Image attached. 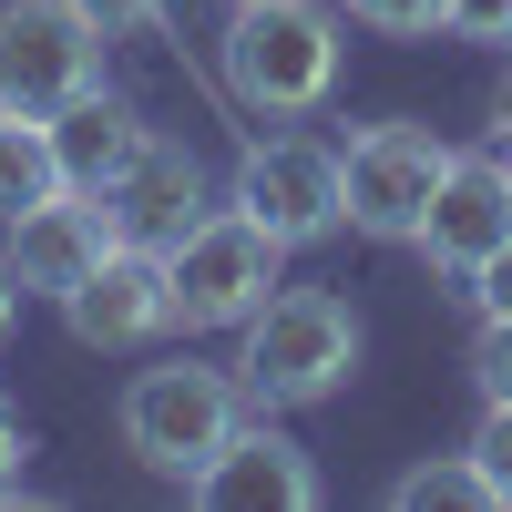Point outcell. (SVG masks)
Masks as SVG:
<instances>
[{
    "label": "cell",
    "mask_w": 512,
    "mask_h": 512,
    "mask_svg": "<svg viewBox=\"0 0 512 512\" xmlns=\"http://www.w3.org/2000/svg\"><path fill=\"white\" fill-rule=\"evenodd\" d=\"M82 93H103V21L82 0H0V113L52 123Z\"/></svg>",
    "instance_id": "4"
},
{
    "label": "cell",
    "mask_w": 512,
    "mask_h": 512,
    "mask_svg": "<svg viewBox=\"0 0 512 512\" xmlns=\"http://www.w3.org/2000/svg\"><path fill=\"white\" fill-rule=\"evenodd\" d=\"M338 11L369 21V31H390V41H431L451 21V0H338Z\"/></svg>",
    "instance_id": "16"
},
{
    "label": "cell",
    "mask_w": 512,
    "mask_h": 512,
    "mask_svg": "<svg viewBox=\"0 0 512 512\" xmlns=\"http://www.w3.org/2000/svg\"><path fill=\"white\" fill-rule=\"evenodd\" d=\"M441 31H461V41H512V0H451Z\"/></svg>",
    "instance_id": "19"
},
{
    "label": "cell",
    "mask_w": 512,
    "mask_h": 512,
    "mask_svg": "<svg viewBox=\"0 0 512 512\" xmlns=\"http://www.w3.org/2000/svg\"><path fill=\"white\" fill-rule=\"evenodd\" d=\"M472 379H482V400H512V318H482V338H472Z\"/></svg>",
    "instance_id": "18"
},
{
    "label": "cell",
    "mask_w": 512,
    "mask_h": 512,
    "mask_svg": "<svg viewBox=\"0 0 512 512\" xmlns=\"http://www.w3.org/2000/svg\"><path fill=\"white\" fill-rule=\"evenodd\" d=\"M21 451H31V441H21V420H11V410H0V482H11V472H21Z\"/></svg>",
    "instance_id": "23"
},
{
    "label": "cell",
    "mask_w": 512,
    "mask_h": 512,
    "mask_svg": "<svg viewBox=\"0 0 512 512\" xmlns=\"http://www.w3.org/2000/svg\"><path fill=\"white\" fill-rule=\"evenodd\" d=\"M410 246L431 256L451 287H472L512 246V164L502 154H451V175H441V195H431V216H420Z\"/></svg>",
    "instance_id": "8"
},
{
    "label": "cell",
    "mask_w": 512,
    "mask_h": 512,
    "mask_svg": "<svg viewBox=\"0 0 512 512\" xmlns=\"http://www.w3.org/2000/svg\"><path fill=\"white\" fill-rule=\"evenodd\" d=\"M441 175H451V144L431 134V123H369V134H349V154H338L349 226L410 246L420 216H431V195H441Z\"/></svg>",
    "instance_id": "6"
},
{
    "label": "cell",
    "mask_w": 512,
    "mask_h": 512,
    "mask_svg": "<svg viewBox=\"0 0 512 512\" xmlns=\"http://www.w3.org/2000/svg\"><path fill=\"white\" fill-rule=\"evenodd\" d=\"M236 205L277 246H318L328 226H349V185H338V154L308 134H277V144H246L236 164Z\"/></svg>",
    "instance_id": "7"
},
{
    "label": "cell",
    "mask_w": 512,
    "mask_h": 512,
    "mask_svg": "<svg viewBox=\"0 0 512 512\" xmlns=\"http://www.w3.org/2000/svg\"><path fill=\"white\" fill-rule=\"evenodd\" d=\"M113 246H123V236H113V205L82 195V185H52L41 205H21V216H11V246H0V256L21 267L31 297H72Z\"/></svg>",
    "instance_id": "10"
},
{
    "label": "cell",
    "mask_w": 512,
    "mask_h": 512,
    "mask_svg": "<svg viewBox=\"0 0 512 512\" xmlns=\"http://www.w3.org/2000/svg\"><path fill=\"white\" fill-rule=\"evenodd\" d=\"M472 461L492 472V492L512 502V400H482V431H472Z\"/></svg>",
    "instance_id": "17"
},
{
    "label": "cell",
    "mask_w": 512,
    "mask_h": 512,
    "mask_svg": "<svg viewBox=\"0 0 512 512\" xmlns=\"http://www.w3.org/2000/svg\"><path fill=\"white\" fill-rule=\"evenodd\" d=\"M287 246L246 216V205H205V216L164 246V287H175V328H246L277 297Z\"/></svg>",
    "instance_id": "3"
},
{
    "label": "cell",
    "mask_w": 512,
    "mask_h": 512,
    "mask_svg": "<svg viewBox=\"0 0 512 512\" xmlns=\"http://www.w3.org/2000/svg\"><path fill=\"white\" fill-rule=\"evenodd\" d=\"M349 369H359V318H349V297H328V287H277L267 308L246 318L236 390H246L256 410H308V400H328Z\"/></svg>",
    "instance_id": "1"
},
{
    "label": "cell",
    "mask_w": 512,
    "mask_h": 512,
    "mask_svg": "<svg viewBox=\"0 0 512 512\" xmlns=\"http://www.w3.org/2000/svg\"><path fill=\"white\" fill-rule=\"evenodd\" d=\"M82 11L103 21V41H123V31H154V21H164V0H82Z\"/></svg>",
    "instance_id": "20"
},
{
    "label": "cell",
    "mask_w": 512,
    "mask_h": 512,
    "mask_svg": "<svg viewBox=\"0 0 512 512\" xmlns=\"http://www.w3.org/2000/svg\"><path fill=\"white\" fill-rule=\"evenodd\" d=\"M390 502H400V512H502V492H492V472H482L472 451L400 472V492H390Z\"/></svg>",
    "instance_id": "14"
},
{
    "label": "cell",
    "mask_w": 512,
    "mask_h": 512,
    "mask_svg": "<svg viewBox=\"0 0 512 512\" xmlns=\"http://www.w3.org/2000/svg\"><path fill=\"white\" fill-rule=\"evenodd\" d=\"M103 205H113V236H123V246H154V256H164V246H175V236L205 216V175H195V154H185V144L144 134L134 164L103 185Z\"/></svg>",
    "instance_id": "12"
},
{
    "label": "cell",
    "mask_w": 512,
    "mask_h": 512,
    "mask_svg": "<svg viewBox=\"0 0 512 512\" xmlns=\"http://www.w3.org/2000/svg\"><path fill=\"white\" fill-rule=\"evenodd\" d=\"M62 318L82 349H154L175 328V287H164V256L154 246H113L93 277L62 297Z\"/></svg>",
    "instance_id": "11"
},
{
    "label": "cell",
    "mask_w": 512,
    "mask_h": 512,
    "mask_svg": "<svg viewBox=\"0 0 512 512\" xmlns=\"http://www.w3.org/2000/svg\"><path fill=\"white\" fill-rule=\"evenodd\" d=\"M236 11H246V0H236Z\"/></svg>",
    "instance_id": "25"
},
{
    "label": "cell",
    "mask_w": 512,
    "mask_h": 512,
    "mask_svg": "<svg viewBox=\"0 0 512 512\" xmlns=\"http://www.w3.org/2000/svg\"><path fill=\"white\" fill-rule=\"evenodd\" d=\"M52 185H62L52 134H41V123H21V113H0V226H11L21 205H41Z\"/></svg>",
    "instance_id": "15"
},
{
    "label": "cell",
    "mask_w": 512,
    "mask_h": 512,
    "mask_svg": "<svg viewBox=\"0 0 512 512\" xmlns=\"http://www.w3.org/2000/svg\"><path fill=\"white\" fill-rule=\"evenodd\" d=\"M205 512H318V461L297 451L277 420H236V431L195 461Z\"/></svg>",
    "instance_id": "9"
},
{
    "label": "cell",
    "mask_w": 512,
    "mask_h": 512,
    "mask_svg": "<svg viewBox=\"0 0 512 512\" xmlns=\"http://www.w3.org/2000/svg\"><path fill=\"white\" fill-rule=\"evenodd\" d=\"M502 144H512V93H502Z\"/></svg>",
    "instance_id": "24"
},
{
    "label": "cell",
    "mask_w": 512,
    "mask_h": 512,
    "mask_svg": "<svg viewBox=\"0 0 512 512\" xmlns=\"http://www.w3.org/2000/svg\"><path fill=\"white\" fill-rule=\"evenodd\" d=\"M236 420H246V390L226 369L164 359V369H134V390H123V451L154 461V472H175V482H195V461L216 451Z\"/></svg>",
    "instance_id": "5"
},
{
    "label": "cell",
    "mask_w": 512,
    "mask_h": 512,
    "mask_svg": "<svg viewBox=\"0 0 512 512\" xmlns=\"http://www.w3.org/2000/svg\"><path fill=\"white\" fill-rule=\"evenodd\" d=\"M52 164H62V185H82V195H103L123 164H134V144H144V123H134V103H113V93H82V103H62L52 123Z\"/></svg>",
    "instance_id": "13"
},
{
    "label": "cell",
    "mask_w": 512,
    "mask_h": 512,
    "mask_svg": "<svg viewBox=\"0 0 512 512\" xmlns=\"http://www.w3.org/2000/svg\"><path fill=\"white\" fill-rule=\"evenodd\" d=\"M338 82V11L328 0H246L226 21V93L246 113H318Z\"/></svg>",
    "instance_id": "2"
},
{
    "label": "cell",
    "mask_w": 512,
    "mask_h": 512,
    "mask_svg": "<svg viewBox=\"0 0 512 512\" xmlns=\"http://www.w3.org/2000/svg\"><path fill=\"white\" fill-rule=\"evenodd\" d=\"M21 297H31V287H21V267H11V256H0V338H11V318H21Z\"/></svg>",
    "instance_id": "22"
},
{
    "label": "cell",
    "mask_w": 512,
    "mask_h": 512,
    "mask_svg": "<svg viewBox=\"0 0 512 512\" xmlns=\"http://www.w3.org/2000/svg\"><path fill=\"white\" fill-rule=\"evenodd\" d=\"M472 308H482V318H512V246H502L492 267L472 277Z\"/></svg>",
    "instance_id": "21"
}]
</instances>
